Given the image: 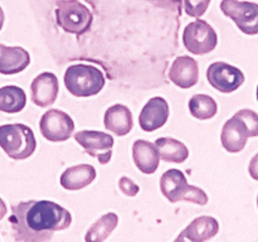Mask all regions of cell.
<instances>
[{
  "label": "cell",
  "instance_id": "e0dca14e",
  "mask_svg": "<svg viewBox=\"0 0 258 242\" xmlns=\"http://www.w3.org/2000/svg\"><path fill=\"white\" fill-rule=\"evenodd\" d=\"M133 159L139 170L144 174H154L160 163V155L156 145L146 140H136L134 143Z\"/></svg>",
  "mask_w": 258,
  "mask_h": 242
},
{
  "label": "cell",
  "instance_id": "f1b7e54d",
  "mask_svg": "<svg viewBox=\"0 0 258 242\" xmlns=\"http://www.w3.org/2000/svg\"><path fill=\"white\" fill-rule=\"evenodd\" d=\"M4 20H5L4 10H3V8H2V7H0V30H2L3 25H4Z\"/></svg>",
  "mask_w": 258,
  "mask_h": 242
},
{
  "label": "cell",
  "instance_id": "7a4b0ae2",
  "mask_svg": "<svg viewBox=\"0 0 258 242\" xmlns=\"http://www.w3.org/2000/svg\"><path fill=\"white\" fill-rule=\"evenodd\" d=\"M0 148L14 160L28 159L37 149L34 133L24 124H8L0 126Z\"/></svg>",
  "mask_w": 258,
  "mask_h": 242
},
{
  "label": "cell",
  "instance_id": "83f0119b",
  "mask_svg": "<svg viewBox=\"0 0 258 242\" xmlns=\"http://www.w3.org/2000/svg\"><path fill=\"white\" fill-rule=\"evenodd\" d=\"M7 212H8L7 204H5V202L0 198V219L4 218L5 214H7Z\"/></svg>",
  "mask_w": 258,
  "mask_h": 242
},
{
  "label": "cell",
  "instance_id": "52a82bcc",
  "mask_svg": "<svg viewBox=\"0 0 258 242\" xmlns=\"http://www.w3.org/2000/svg\"><path fill=\"white\" fill-rule=\"evenodd\" d=\"M221 10L244 34H258V4L239 0H222Z\"/></svg>",
  "mask_w": 258,
  "mask_h": 242
},
{
  "label": "cell",
  "instance_id": "cb8c5ba5",
  "mask_svg": "<svg viewBox=\"0 0 258 242\" xmlns=\"http://www.w3.org/2000/svg\"><path fill=\"white\" fill-rule=\"evenodd\" d=\"M234 116L243 121L247 130H248L249 138L258 136V113L249 110V108H243V110H239L238 112L234 113Z\"/></svg>",
  "mask_w": 258,
  "mask_h": 242
},
{
  "label": "cell",
  "instance_id": "9c48e42d",
  "mask_svg": "<svg viewBox=\"0 0 258 242\" xmlns=\"http://www.w3.org/2000/svg\"><path fill=\"white\" fill-rule=\"evenodd\" d=\"M207 78L212 87L223 93L234 92L244 82L243 72L226 62L212 63L207 71Z\"/></svg>",
  "mask_w": 258,
  "mask_h": 242
},
{
  "label": "cell",
  "instance_id": "4fadbf2b",
  "mask_svg": "<svg viewBox=\"0 0 258 242\" xmlns=\"http://www.w3.org/2000/svg\"><path fill=\"white\" fill-rule=\"evenodd\" d=\"M169 78L180 88H190L199 81V67L194 58L188 55L178 57L171 65Z\"/></svg>",
  "mask_w": 258,
  "mask_h": 242
},
{
  "label": "cell",
  "instance_id": "8fae6325",
  "mask_svg": "<svg viewBox=\"0 0 258 242\" xmlns=\"http://www.w3.org/2000/svg\"><path fill=\"white\" fill-rule=\"evenodd\" d=\"M169 103L163 97H153L141 110L139 125L144 131H155L163 128L169 118Z\"/></svg>",
  "mask_w": 258,
  "mask_h": 242
},
{
  "label": "cell",
  "instance_id": "4316f807",
  "mask_svg": "<svg viewBox=\"0 0 258 242\" xmlns=\"http://www.w3.org/2000/svg\"><path fill=\"white\" fill-rule=\"evenodd\" d=\"M248 171L249 175H251L254 180H258V154H256V155L251 159V161H249Z\"/></svg>",
  "mask_w": 258,
  "mask_h": 242
},
{
  "label": "cell",
  "instance_id": "7402d4cb",
  "mask_svg": "<svg viewBox=\"0 0 258 242\" xmlns=\"http://www.w3.org/2000/svg\"><path fill=\"white\" fill-rule=\"evenodd\" d=\"M118 217L116 213H106L97 219L92 226L88 228L86 233V241L102 242L112 233L113 229L117 227Z\"/></svg>",
  "mask_w": 258,
  "mask_h": 242
},
{
  "label": "cell",
  "instance_id": "7c38bea8",
  "mask_svg": "<svg viewBox=\"0 0 258 242\" xmlns=\"http://www.w3.org/2000/svg\"><path fill=\"white\" fill-rule=\"evenodd\" d=\"M30 91H32V101L34 105L39 107H48L53 105L57 100L58 91H59L57 76L52 72L40 73L33 80Z\"/></svg>",
  "mask_w": 258,
  "mask_h": 242
},
{
  "label": "cell",
  "instance_id": "30bf717a",
  "mask_svg": "<svg viewBox=\"0 0 258 242\" xmlns=\"http://www.w3.org/2000/svg\"><path fill=\"white\" fill-rule=\"evenodd\" d=\"M75 140L82 146L88 155L97 159L101 164H107L112 156L113 138L106 133L82 130L75 134Z\"/></svg>",
  "mask_w": 258,
  "mask_h": 242
},
{
  "label": "cell",
  "instance_id": "3957f363",
  "mask_svg": "<svg viewBox=\"0 0 258 242\" xmlns=\"http://www.w3.org/2000/svg\"><path fill=\"white\" fill-rule=\"evenodd\" d=\"M105 76L98 68L90 65H72L64 73V85L68 92L77 97H90L100 92L105 86Z\"/></svg>",
  "mask_w": 258,
  "mask_h": 242
},
{
  "label": "cell",
  "instance_id": "277c9868",
  "mask_svg": "<svg viewBox=\"0 0 258 242\" xmlns=\"http://www.w3.org/2000/svg\"><path fill=\"white\" fill-rule=\"evenodd\" d=\"M160 191L171 203L185 201L204 206L208 203V196L202 188L188 184L185 175L179 169H169L160 178Z\"/></svg>",
  "mask_w": 258,
  "mask_h": 242
},
{
  "label": "cell",
  "instance_id": "f546056e",
  "mask_svg": "<svg viewBox=\"0 0 258 242\" xmlns=\"http://www.w3.org/2000/svg\"><path fill=\"white\" fill-rule=\"evenodd\" d=\"M257 101H258V86H257Z\"/></svg>",
  "mask_w": 258,
  "mask_h": 242
},
{
  "label": "cell",
  "instance_id": "5bb4252c",
  "mask_svg": "<svg viewBox=\"0 0 258 242\" xmlns=\"http://www.w3.org/2000/svg\"><path fill=\"white\" fill-rule=\"evenodd\" d=\"M248 138L249 135L246 125L237 116H233L228 121H226L222 129V145L229 153H239L243 150Z\"/></svg>",
  "mask_w": 258,
  "mask_h": 242
},
{
  "label": "cell",
  "instance_id": "6da1fadb",
  "mask_svg": "<svg viewBox=\"0 0 258 242\" xmlns=\"http://www.w3.org/2000/svg\"><path fill=\"white\" fill-rule=\"evenodd\" d=\"M9 222L17 241L44 242L54 232L68 228L72 216L52 201H28L13 204Z\"/></svg>",
  "mask_w": 258,
  "mask_h": 242
},
{
  "label": "cell",
  "instance_id": "603a6c76",
  "mask_svg": "<svg viewBox=\"0 0 258 242\" xmlns=\"http://www.w3.org/2000/svg\"><path fill=\"white\" fill-rule=\"evenodd\" d=\"M189 111L191 116L198 120H209L216 116L218 106L213 97L199 93V95H194L189 101Z\"/></svg>",
  "mask_w": 258,
  "mask_h": 242
},
{
  "label": "cell",
  "instance_id": "5b68a950",
  "mask_svg": "<svg viewBox=\"0 0 258 242\" xmlns=\"http://www.w3.org/2000/svg\"><path fill=\"white\" fill-rule=\"evenodd\" d=\"M57 24L64 32L81 35L92 25V13L78 0H59L55 9Z\"/></svg>",
  "mask_w": 258,
  "mask_h": 242
},
{
  "label": "cell",
  "instance_id": "2e32d148",
  "mask_svg": "<svg viewBox=\"0 0 258 242\" xmlns=\"http://www.w3.org/2000/svg\"><path fill=\"white\" fill-rule=\"evenodd\" d=\"M30 55L22 47H8L0 44V73L17 75L29 66Z\"/></svg>",
  "mask_w": 258,
  "mask_h": 242
},
{
  "label": "cell",
  "instance_id": "8992f818",
  "mask_svg": "<svg viewBox=\"0 0 258 242\" xmlns=\"http://www.w3.org/2000/svg\"><path fill=\"white\" fill-rule=\"evenodd\" d=\"M183 42L189 52L202 55L214 50L218 43V35L209 23L198 19L186 25L183 33Z\"/></svg>",
  "mask_w": 258,
  "mask_h": 242
},
{
  "label": "cell",
  "instance_id": "ac0fdd59",
  "mask_svg": "<svg viewBox=\"0 0 258 242\" xmlns=\"http://www.w3.org/2000/svg\"><path fill=\"white\" fill-rule=\"evenodd\" d=\"M96 178V169L90 164H78L66 169L60 175V186L67 191H80Z\"/></svg>",
  "mask_w": 258,
  "mask_h": 242
},
{
  "label": "cell",
  "instance_id": "9a60e30c",
  "mask_svg": "<svg viewBox=\"0 0 258 242\" xmlns=\"http://www.w3.org/2000/svg\"><path fill=\"white\" fill-rule=\"evenodd\" d=\"M219 232V223L211 216H202L189 223V226L181 232L176 241L204 242L211 239Z\"/></svg>",
  "mask_w": 258,
  "mask_h": 242
},
{
  "label": "cell",
  "instance_id": "d4e9b609",
  "mask_svg": "<svg viewBox=\"0 0 258 242\" xmlns=\"http://www.w3.org/2000/svg\"><path fill=\"white\" fill-rule=\"evenodd\" d=\"M211 0H184V9L189 17L201 18L208 9Z\"/></svg>",
  "mask_w": 258,
  "mask_h": 242
},
{
  "label": "cell",
  "instance_id": "44dd1931",
  "mask_svg": "<svg viewBox=\"0 0 258 242\" xmlns=\"http://www.w3.org/2000/svg\"><path fill=\"white\" fill-rule=\"evenodd\" d=\"M27 105V95L18 86H4L0 88V111L7 113L20 112Z\"/></svg>",
  "mask_w": 258,
  "mask_h": 242
},
{
  "label": "cell",
  "instance_id": "4dcf8cb0",
  "mask_svg": "<svg viewBox=\"0 0 258 242\" xmlns=\"http://www.w3.org/2000/svg\"><path fill=\"white\" fill-rule=\"evenodd\" d=\"M257 207H258V196H257Z\"/></svg>",
  "mask_w": 258,
  "mask_h": 242
},
{
  "label": "cell",
  "instance_id": "ffe728a7",
  "mask_svg": "<svg viewBox=\"0 0 258 242\" xmlns=\"http://www.w3.org/2000/svg\"><path fill=\"white\" fill-rule=\"evenodd\" d=\"M159 155L168 163H184L189 156V150L181 141L173 138H159L155 141Z\"/></svg>",
  "mask_w": 258,
  "mask_h": 242
},
{
  "label": "cell",
  "instance_id": "d6986e66",
  "mask_svg": "<svg viewBox=\"0 0 258 242\" xmlns=\"http://www.w3.org/2000/svg\"><path fill=\"white\" fill-rule=\"evenodd\" d=\"M105 128L117 136H125L133 130V113L125 105H113L105 113Z\"/></svg>",
  "mask_w": 258,
  "mask_h": 242
},
{
  "label": "cell",
  "instance_id": "ba28073f",
  "mask_svg": "<svg viewBox=\"0 0 258 242\" xmlns=\"http://www.w3.org/2000/svg\"><path fill=\"white\" fill-rule=\"evenodd\" d=\"M39 129L42 135L48 141L60 143L71 138L75 131V123L72 117L64 111L50 108L40 117Z\"/></svg>",
  "mask_w": 258,
  "mask_h": 242
},
{
  "label": "cell",
  "instance_id": "484cf974",
  "mask_svg": "<svg viewBox=\"0 0 258 242\" xmlns=\"http://www.w3.org/2000/svg\"><path fill=\"white\" fill-rule=\"evenodd\" d=\"M118 188H120L121 192L127 197H135L136 194L139 193V191H140L138 184L134 183V182L131 180L130 178H127V176H122V178L118 180Z\"/></svg>",
  "mask_w": 258,
  "mask_h": 242
}]
</instances>
